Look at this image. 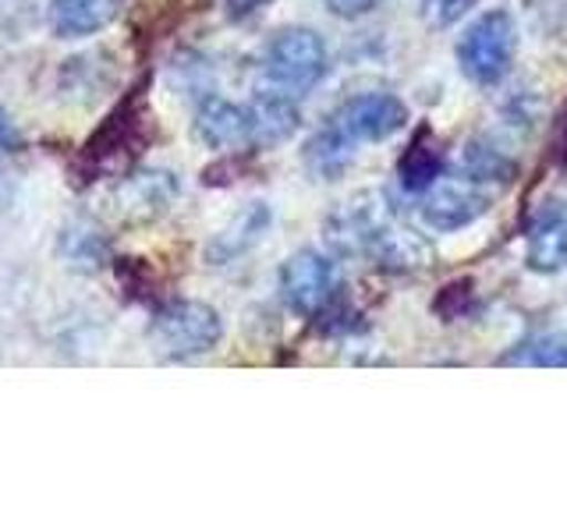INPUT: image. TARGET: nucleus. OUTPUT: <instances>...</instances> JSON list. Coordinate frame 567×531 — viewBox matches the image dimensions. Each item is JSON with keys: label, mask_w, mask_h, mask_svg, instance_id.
<instances>
[{"label": "nucleus", "mask_w": 567, "mask_h": 531, "mask_svg": "<svg viewBox=\"0 0 567 531\" xmlns=\"http://www.w3.org/2000/svg\"><path fill=\"white\" fill-rule=\"evenodd\" d=\"M408 111L398 96L390 93H362L351 96L348 103L337 106V114L327 124V135L337 142L341 149L354 153V146H365V142H383L394 132L404 128Z\"/></svg>", "instance_id": "nucleus-3"}, {"label": "nucleus", "mask_w": 567, "mask_h": 531, "mask_svg": "<svg viewBox=\"0 0 567 531\" xmlns=\"http://www.w3.org/2000/svg\"><path fill=\"white\" fill-rule=\"evenodd\" d=\"M390 227H394V212H390L386 195L365 191L333 212L327 223V241L344 256H372L390 235Z\"/></svg>", "instance_id": "nucleus-4"}, {"label": "nucleus", "mask_w": 567, "mask_h": 531, "mask_svg": "<svg viewBox=\"0 0 567 531\" xmlns=\"http://www.w3.org/2000/svg\"><path fill=\"white\" fill-rule=\"evenodd\" d=\"M475 8V0H422V18L430 29H451Z\"/></svg>", "instance_id": "nucleus-17"}, {"label": "nucleus", "mask_w": 567, "mask_h": 531, "mask_svg": "<svg viewBox=\"0 0 567 531\" xmlns=\"http://www.w3.org/2000/svg\"><path fill=\"white\" fill-rule=\"evenodd\" d=\"M330 67V58H327V43L323 35L312 32V29H280L270 43H266V53H262V71L266 79H270L280 93H309L312 85L323 82Z\"/></svg>", "instance_id": "nucleus-2"}, {"label": "nucleus", "mask_w": 567, "mask_h": 531, "mask_svg": "<svg viewBox=\"0 0 567 531\" xmlns=\"http://www.w3.org/2000/svg\"><path fill=\"white\" fill-rule=\"evenodd\" d=\"M323 4L330 8V14H337V18H362V14H369V11H377L383 0H323Z\"/></svg>", "instance_id": "nucleus-18"}, {"label": "nucleus", "mask_w": 567, "mask_h": 531, "mask_svg": "<svg viewBox=\"0 0 567 531\" xmlns=\"http://www.w3.org/2000/svg\"><path fill=\"white\" fill-rule=\"evenodd\" d=\"M0 202H4V177H0Z\"/></svg>", "instance_id": "nucleus-21"}, {"label": "nucleus", "mask_w": 567, "mask_h": 531, "mask_svg": "<svg viewBox=\"0 0 567 531\" xmlns=\"http://www.w3.org/2000/svg\"><path fill=\"white\" fill-rule=\"evenodd\" d=\"M138 114H132V106H121L114 117H106V124L96 132V138H89L85 159L93 167H117L128 153H138L135 146L142 142L138 132Z\"/></svg>", "instance_id": "nucleus-13"}, {"label": "nucleus", "mask_w": 567, "mask_h": 531, "mask_svg": "<svg viewBox=\"0 0 567 531\" xmlns=\"http://www.w3.org/2000/svg\"><path fill=\"white\" fill-rule=\"evenodd\" d=\"M528 270L557 273L567 266V202H546L528 220Z\"/></svg>", "instance_id": "nucleus-8"}, {"label": "nucleus", "mask_w": 567, "mask_h": 531, "mask_svg": "<svg viewBox=\"0 0 567 531\" xmlns=\"http://www.w3.org/2000/svg\"><path fill=\"white\" fill-rule=\"evenodd\" d=\"M511 170L514 167L496 149H486V146H478V142H468L465 177H472V181H478V185H483V181H507Z\"/></svg>", "instance_id": "nucleus-16"}, {"label": "nucleus", "mask_w": 567, "mask_h": 531, "mask_svg": "<svg viewBox=\"0 0 567 531\" xmlns=\"http://www.w3.org/2000/svg\"><path fill=\"white\" fill-rule=\"evenodd\" d=\"M270 206L266 202H248L235 220H230L217 238L209 241L206 248V259L213 266H224V262H235L241 259L248 248H256L266 235V227H270Z\"/></svg>", "instance_id": "nucleus-11"}, {"label": "nucleus", "mask_w": 567, "mask_h": 531, "mask_svg": "<svg viewBox=\"0 0 567 531\" xmlns=\"http://www.w3.org/2000/svg\"><path fill=\"white\" fill-rule=\"evenodd\" d=\"M50 29L61 40H85L117 18V0H50Z\"/></svg>", "instance_id": "nucleus-12"}, {"label": "nucleus", "mask_w": 567, "mask_h": 531, "mask_svg": "<svg viewBox=\"0 0 567 531\" xmlns=\"http://www.w3.org/2000/svg\"><path fill=\"white\" fill-rule=\"evenodd\" d=\"M248 124H252V149L284 146L301 124V114L291 93H262L248 103Z\"/></svg>", "instance_id": "nucleus-10"}, {"label": "nucleus", "mask_w": 567, "mask_h": 531, "mask_svg": "<svg viewBox=\"0 0 567 531\" xmlns=\"http://www.w3.org/2000/svg\"><path fill=\"white\" fill-rule=\"evenodd\" d=\"M150 336L156 351L167 354V358H199V354H209L224 341V319L206 301L174 298L153 312Z\"/></svg>", "instance_id": "nucleus-1"}, {"label": "nucleus", "mask_w": 567, "mask_h": 531, "mask_svg": "<svg viewBox=\"0 0 567 531\" xmlns=\"http://www.w3.org/2000/svg\"><path fill=\"white\" fill-rule=\"evenodd\" d=\"M489 199L483 191H478V181H472V177H454V181H436L430 188V195H425L422 202V220L430 223L433 230H461L468 227L472 220H478L486 212Z\"/></svg>", "instance_id": "nucleus-7"}, {"label": "nucleus", "mask_w": 567, "mask_h": 531, "mask_svg": "<svg viewBox=\"0 0 567 531\" xmlns=\"http://www.w3.org/2000/svg\"><path fill=\"white\" fill-rule=\"evenodd\" d=\"M504 365H543V368H567V336H536V341H525L522 347H514L511 354L501 358Z\"/></svg>", "instance_id": "nucleus-15"}, {"label": "nucleus", "mask_w": 567, "mask_h": 531, "mask_svg": "<svg viewBox=\"0 0 567 531\" xmlns=\"http://www.w3.org/2000/svg\"><path fill=\"white\" fill-rule=\"evenodd\" d=\"M398 174H401V185L408 191H430L440 177H443V153L430 142V135L422 132V138H415L408 153L401 156L398 164Z\"/></svg>", "instance_id": "nucleus-14"}, {"label": "nucleus", "mask_w": 567, "mask_h": 531, "mask_svg": "<svg viewBox=\"0 0 567 531\" xmlns=\"http://www.w3.org/2000/svg\"><path fill=\"white\" fill-rule=\"evenodd\" d=\"M514 53V22L507 11H489L457 40V64L472 82H496Z\"/></svg>", "instance_id": "nucleus-5"}, {"label": "nucleus", "mask_w": 567, "mask_h": 531, "mask_svg": "<svg viewBox=\"0 0 567 531\" xmlns=\"http://www.w3.org/2000/svg\"><path fill=\"white\" fill-rule=\"evenodd\" d=\"M18 146H22V138H18L14 121H11V114L4 111V106H0V156L14 153Z\"/></svg>", "instance_id": "nucleus-19"}, {"label": "nucleus", "mask_w": 567, "mask_h": 531, "mask_svg": "<svg viewBox=\"0 0 567 531\" xmlns=\"http://www.w3.org/2000/svg\"><path fill=\"white\" fill-rule=\"evenodd\" d=\"M224 4H227V14L230 18H245V14L259 11L262 4H270V0H224Z\"/></svg>", "instance_id": "nucleus-20"}, {"label": "nucleus", "mask_w": 567, "mask_h": 531, "mask_svg": "<svg viewBox=\"0 0 567 531\" xmlns=\"http://www.w3.org/2000/svg\"><path fill=\"white\" fill-rule=\"evenodd\" d=\"M195 138L209 149H245L252 146V124H248V106L227 103L213 96L195 114Z\"/></svg>", "instance_id": "nucleus-9"}, {"label": "nucleus", "mask_w": 567, "mask_h": 531, "mask_svg": "<svg viewBox=\"0 0 567 531\" xmlns=\"http://www.w3.org/2000/svg\"><path fill=\"white\" fill-rule=\"evenodd\" d=\"M333 262L301 248L280 266V298L295 315H319L333 301Z\"/></svg>", "instance_id": "nucleus-6"}]
</instances>
